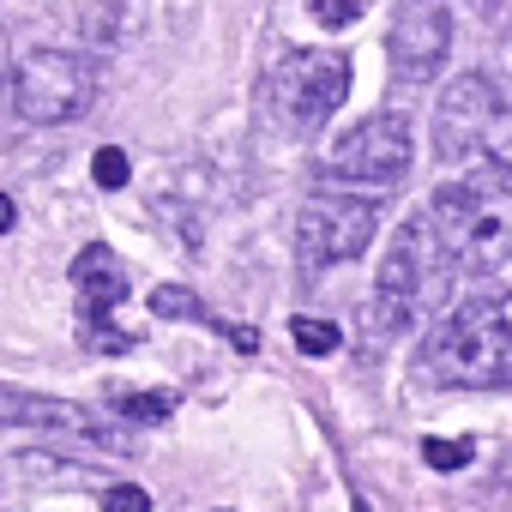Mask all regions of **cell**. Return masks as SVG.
<instances>
[{
	"instance_id": "cell-10",
	"label": "cell",
	"mask_w": 512,
	"mask_h": 512,
	"mask_svg": "<svg viewBox=\"0 0 512 512\" xmlns=\"http://www.w3.org/2000/svg\"><path fill=\"white\" fill-rule=\"evenodd\" d=\"M133 278H127V260L109 247V241H91L73 253V296H79V326L91 320H115V308L127 302Z\"/></svg>"
},
{
	"instance_id": "cell-14",
	"label": "cell",
	"mask_w": 512,
	"mask_h": 512,
	"mask_svg": "<svg viewBox=\"0 0 512 512\" xmlns=\"http://www.w3.org/2000/svg\"><path fill=\"white\" fill-rule=\"evenodd\" d=\"M115 410L127 422H163V416H175V392H121Z\"/></svg>"
},
{
	"instance_id": "cell-9",
	"label": "cell",
	"mask_w": 512,
	"mask_h": 512,
	"mask_svg": "<svg viewBox=\"0 0 512 512\" xmlns=\"http://www.w3.org/2000/svg\"><path fill=\"white\" fill-rule=\"evenodd\" d=\"M446 55H452V13H446V0H404L398 19H392V37H386L392 79L428 85V79H440Z\"/></svg>"
},
{
	"instance_id": "cell-16",
	"label": "cell",
	"mask_w": 512,
	"mask_h": 512,
	"mask_svg": "<svg viewBox=\"0 0 512 512\" xmlns=\"http://www.w3.org/2000/svg\"><path fill=\"white\" fill-rule=\"evenodd\" d=\"M470 452H476L470 440H440V434H434V440H422V458H428L434 470H464V464H470Z\"/></svg>"
},
{
	"instance_id": "cell-20",
	"label": "cell",
	"mask_w": 512,
	"mask_h": 512,
	"mask_svg": "<svg viewBox=\"0 0 512 512\" xmlns=\"http://www.w3.org/2000/svg\"><path fill=\"white\" fill-rule=\"evenodd\" d=\"M13 223H19V205H13V199H7V193H0V235H7V229H13Z\"/></svg>"
},
{
	"instance_id": "cell-19",
	"label": "cell",
	"mask_w": 512,
	"mask_h": 512,
	"mask_svg": "<svg viewBox=\"0 0 512 512\" xmlns=\"http://www.w3.org/2000/svg\"><path fill=\"white\" fill-rule=\"evenodd\" d=\"M103 506H133V512H139V506H151V494H145V488H127V482H121V488H109V494H103Z\"/></svg>"
},
{
	"instance_id": "cell-3",
	"label": "cell",
	"mask_w": 512,
	"mask_h": 512,
	"mask_svg": "<svg viewBox=\"0 0 512 512\" xmlns=\"http://www.w3.org/2000/svg\"><path fill=\"white\" fill-rule=\"evenodd\" d=\"M440 266H446V253H440L428 217H404L392 247H386V266L374 278V302H368L374 338H398L428 314V302L440 296V278H446Z\"/></svg>"
},
{
	"instance_id": "cell-11",
	"label": "cell",
	"mask_w": 512,
	"mask_h": 512,
	"mask_svg": "<svg viewBox=\"0 0 512 512\" xmlns=\"http://www.w3.org/2000/svg\"><path fill=\"white\" fill-rule=\"evenodd\" d=\"M0 422L7 428H73V434L91 428L79 404L49 398V392H25V386H0Z\"/></svg>"
},
{
	"instance_id": "cell-21",
	"label": "cell",
	"mask_w": 512,
	"mask_h": 512,
	"mask_svg": "<svg viewBox=\"0 0 512 512\" xmlns=\"http://www.w3.org/2000/svg\"><path fill=\"white\" fill-rule=\"evenodd\" d=\"M7 91H13V73H7V49H0V103H7Z\"/></svg>"
},
{
	"instance_id": "cell-12",
	"label": "cell",
	"mask_w": 512,
	"mask_h": 512,
	"mask_svg": "<svg viewBox=\"0 0 512 512\" xmlns=\"http://www.w3.org/2000/svg\"><path fill=\"white\" fill-rule=\"evenodd\" d=\"M79 19H85V37L97 49H121L139 31V0H91Z\"/></svg>"
},
{
	"instance_id": "cell-13",
	"label": "cell",
	"mask_w": 512,
	"mask_h": 512,
	"mask_svg": "<svg viewBox=\"0 0 512 512\" xmlns=\"http://www.w3.org/2000/svg\"><path fill=\"white\" fill-rule=\"evenodd\" d=\"M290 338H296L302 356H332V350H338V326H332V320H314V314L290 320Z\"/></svg>"
},
{
	"instance_id": "cell-22",
	"label": "cell",
	"mask_w": 512,
	"mask_h": 512,
	"mask_svg": "<svg viewBox=\"0 0 512 512\" xmlns=\"http://www.w3.org/2000/svg\"><path fill=\"white\" fill-rule=\"evenodd\" d=\"M482 7H488V13H494V7H500V0H482Z\"/></svg>"
},
{
	"instance_id": "cell-7",
	"label": "cell",
	"mask_w": 512,
	"mask_h": 512,
	"mask_svg": "<svg viewBox=\"0 0 512 512\" xmlns=\"http://www.w3.org/2000/svg\"><path fill=\"white\" fill-rule=\"evenodd\" d=\"M13 115L25 127H67L97 97V67L73 49H31L13 67Z\"/></svg>"
},
{
	"instance_id": "cell-15",
	"label": "cell",
	"mask_w": 512,
	"mask_h": 512,
	"mask_svg": "<svg viewBox=\"0 0 512 512\" xmlns=\"http://www.w3.org/2000/svg\"><path fill=\"white\" fill-rule=\"evenodd\" d=\"M151 314H157V320H205L199 296H193V290H181V284H163V290H151Z\"/></svg>"
},
{
	"instance_id": "cell-18",
	"label": "cell",
	"mask_w": 512,
	"mask_h": 512,
	"mask_svg": "<svg viewBox=\"0 0 512 512\" xmlns=\"http://www.w3.org/2000/svg\"><path fill=\"white\" fill-rule=\"evenodd\" d=\"M91 175H97V187H127V175H133V169H127V151H121V145H103V151L91 157Z\"/></svg>"
},
{
	"instance_id": "cell-4",
	"label": "cell",
	"mask_w": 512,
	"mask_h": 512,
	"mask_svg": "<svg viewBox=\"0 0 512 512\" xmlns=\"http://www.w3.org/2000/svg\"><path fill=\"white\" fill-rule=\"evenodd\" d=\"M506 139H512V109L500 97V85L488 73H458L440 103H434V157L446 169H482V163H506Z\"/></svg>"
},
{
	"instance_id": "cell-2",
	"label": "cell",
	"mask_w": 512,
	"mask_h": 512,
	"mask_svg": "<svg viewBox=\"0 0 512 512\" xmlns=\"http://www.w3.org/2000/svg\"><path fill=\"white\" fill-rule=\"evenodd\" d=\"M416 374L428 386H464V392H494L512 380V326H506V296H464L434 332L422 338Z\"/></svg>"
},
{
	"instance_id": "cell-5",
	"label": "cell",
	"mask_w": 512,
	"mask_h": 512,
	"mask_svg": "<svg viewBox=\"0 0 512 512\" xmlns=\"http://www.w3.org/2000/svg\"><path fill=\"white\" fill-rule=\"evenodd\" d=\"M380 235V193H308L296 211V266L302 278H320L344 260H362Z\"/></svg>"
},
{
	"instance_id": "cell-1",
	"label": "cell",
	"mask_w": 512,
	"mask_h": 512,
	"mask_svg": "<svg viewBox=\"0 0 512 512\" xmlns=\"http://www.w3.org/2000/svg\"><path fill=\"white\" fill-rule=\"evenodd\" d=\"M428 229H434V241H440V253L452 266H464L476 278H500L506 253H512V181H506V163H482V169H464V181L434 187Z\"/></svg>"
},
{
	"instance_id": "cell-17",
	"label": "cell",
	"mask_w": 512,
	"mask_h": 512,
	"mask_svg": "<svg viewBox=\"0 0 512 512\" xmlns=\"http://www.w3.org/2000/svg\"><path fill=\"white\" fill-rule=\"evenodd\" d=\"M314 7V19L326 25V31H344V25H356L362 13H368V0H308Z\"/></svg>"
},
{
	"instance_id": "cell-6",
	"label": "cell",
	"mask_w": 512,
	"mask_h": 512,
	"mask_svg": "<svg viewBox=\"0 0 512 512\" xmlns=\"http://www.w3.org/2000/svg\"><path fill=\"white\" fill-rule=\"evenodd\" d=\"M410 157H416V133L398 109H380L356 127L338 133V145L326 151L320 175L326 187H344V193H392L404 175H410Z\"/></svg>"
},
{
	"instance_id": "cell-8",
	"label": "cell",
	"mask_w": 512,
	"mask_h": 512,
	"mask_svg": "<svg viewBox=\"0 0 512 512\" xmlns=\"http://www.w3.org/2000/svg\"><path fill=\"white\" fill-rule=\"evenodd\" d=\"M350 97V55L338 49H290L272 67V109L290 133L326 127Z\"/></svg>"
}]
</instances>
